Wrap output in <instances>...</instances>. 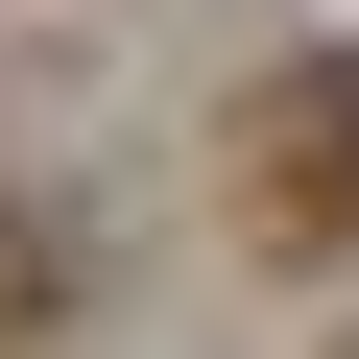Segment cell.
<instances>
[{
	"instance_id": "1",
	"label": "cell",
	"mask_w": 359,
	"mask_h": 359,
	"mask_svg": "<svg viewBox=\"0 0 359 359\" xmlns=\"http://www.w3.org/2000/svg\"><path fill=\"white\" fill-rule=\"evenodd\" d=\"M216 168H240V240L264 264H359V48H287Z\"/></svg>"
}]
</instances>
